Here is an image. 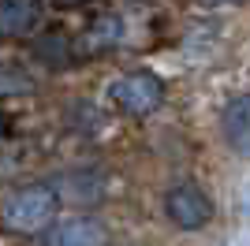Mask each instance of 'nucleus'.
I'll list each match as a JSON object with an SVG mask.
<instances>
[{
    "instance_id": "obj_6",
    "label": "nucleus",
    "mask_w": 250,
    "mask_h": 246,
    "mask_svg": "<svg viewBox=\"0 0 250 246\" xmlns=\"http://www.w3.org/2000/svg\"><path fill=\"white\" fill-rule=\"evenodd\" d=\"M42 19L38 0H0V38H22Z\"/></svg>"
},
{
    "instance_id": "obj_5",
    "label": "nucleus",
    "mask_w": 250,
    "mask_h": 246,
    "mask_svg": "<svg viewBox=\"0 0 250 246\" xmlns=\"http://www.w3.org/2000/svg\"><path fill=\"white\" fill-rule=\"evenodd\" d=\"M220 131L224 142L239 157L250 153V93H231L224 108H220Z\"/></svg>"
},
{
    "instance_id": "obj_2",
    "label": "nucleus",
    "mask_w": 250,
    "mask_h": 246,
    "mask_svg": "<svg viewBox=\"0 0 250 246\" xmlns=\"http://www.w3.org/2000/svg\"><path fill=\"white\" fill-rule=\"evenodd\" d=\"M104 97L116 112L142 120V116H153L165 104V82L153 71H127L104 86Z\"/></svg>"
},
{
    "instance_id": "obj_8",
    "label": "nucleus",
    "mask_w": 250,
    "mask_h": 246,
    "mask_svg": "<svg viewBox=\"0 0 250 246\" xmlns=\"http://www.w3.org/2000/svg\"><path fill=\"white\" fill-rule=\"evenodd\" d=\"M4 131H8V120H4V112H0V138H4Z\"/></svg>"
},
{
    "instance_id": "obj_10",
    "label": "nucleus",
    "mask_w": 250,
    "mask_h": 246,
    "mask_svg": "<svg viewBox=\"0 0 250 246\" xmlns=\"http://www.w3.org/2000/svg\"><path fill=\"white\" fill-rule=\"evenodd\" d=\"M63 4H75V0H63Z\"/></svg>"
},
{
    "instance_id": "obj_7",
    "label": "nucleus",
    "mask_w": 250,
    "mask_h": 246,
    "mask_svg": "<svg viewBox=\"0 0 250 246\" xmlns=\"http://www.w3.org/2000/svg\"><path fill=\"white\" fill-rule=\"evenodd\" d=\"M124 38V22H120V15H97L94 22H90V30H86V41L94 45V49H112L116 41Z\"/></svg>"
},
{
    "instance_id": "obj_3",
    "label": "nucleus",
    "mask_w": 250,
    "mask_h": 246,
    "mask_svg": "<svg viewBox=\"0 0 250 246\" xmlns=\"http://www.w3.org/2000/svg\"><path fill=\"white\" fill-rule=\"evenodd\" d=\"M165 213L179 231H202L213 220V202L198 183H176L165 194Z\"/></svg>"
},
{
    "instance_id": "obj_9",
    "label": "nucleus",
    "mask_w": 250,
    "mask_h": 246,
    "mask_svg": "<svg viewBox=\"0 0 250 246\" xmlns=\"http://www.w3.org/2000/svg\"><path fill=\"white\" fill-rule=\"evenodd\" d=\"M209 4H239V0H209Z\"/></svg>"
},
{
    "instance_id": "obj_4",
    "label": "nucleus",
    "mask_w": 250,
    "mask_h": 246,
    "mask_svg": "<svg viewBox=\"0 0 250 246\" xmlns=\"http://www.w3.org/2000/svg\"><path fill=\"white\" fill-rule=\"evenodd\" d=\"M42 246H112V231L94 216H67L45 231Z\"/></svg>"
},
{
    "instance_id": "obj_1",
    "label": "nucleus",
    "mask_w": 250,
    "mask_h": 246,
    "mask_svg": "<svg viewBox=\"0 0 250 246\" xmlns=\"http://www.w3.org/2000/svg\"><path fill=\"white\" fill-rule=\"evenodd\" d=\"M60 213V194L45 183L11 186L0 198V231L8 235H45L56 224Z\"/></svg>"
}]
</instances>
